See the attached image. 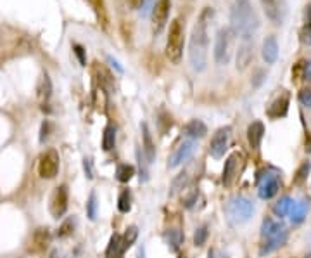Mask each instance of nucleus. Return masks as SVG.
Masks as SVG:
<instances>
[{
	"label": "nucleus",
	"instance_id": "f257e3e1",
	"mask_svg": "<svg viewBox=\"0 0 311 258\" xmlns=\"http://www.w3.org/2000/svg\"><path fill=\"white\" fill-rule=\"evenodd\" d=\"M213 13L211 7H206L199 14L196 25L192 28L191 43H189V59L196 71H204L208 66V50H209V23Z\"/></svg>",
	"mask_w": 311,
	"mask_h": 258
},
{
	"label": "nucleus",
	"instance_id": "f03ea898",
	"mask_svg": "<svg viewBox=\"0 0 311 258\" xmlns=\"http://www.w3.org/2000/svg\"><path fill=\"white\" fill-rule=\"evenodd\" d=\"M260 28V19L249 0H235L230 11V30L239 35L244 42H249Z\"/></svg>",
	"mask_w": 311,
	"mask_h": 258
},
{
	"label": "nucleus",
	"instance_id": "7ed1b4c3",
	"mask_svg": "<svg viewBox=\"0 0 311 258\" xmlns=\"http://www.w3.org/2000/svg\"><path fill=\"white\" fill-rule=\"evenodd\" d=\"M183 54V25L181 19H173V23L169 25V33L166 40V56L171 63L178 64Z\"/></svg>",
	"mask_w": 311,
	"mask_h": 258
},
{
	"label": "nucleus",
	"instance_id": "20e7f679",
	"mask_svg": "<svg viewBox=\"0 0 311 258\" xmlns=\"http://www.w3.org/2000/svg\"><path fill=\"white\" fill-rule=\"evenodd\" d=\"M233 31L230 28H221L216 35L215 40V61L223 66L228 64L230 58H232V43H233Z\"/></svg>",
	"mask_w": 311,
	"mask_h": 258
},
{
	"label": "nucleus",
	"instance_id": "39448f33",
	"mask_svg": "<svg viewBox=\"0 0 311 258\" xmlns=\"http://www.w3.org/2000/svg\"><path fill=\"white\" fill-rule=\"evenodd\" d=\"M227 212H228V217L233 222H237V224H244V222H247L253 217L254 204L247 199V197L237 196V197H232V199H230Z\"/></svg>",
	"mask_w": 311,
	"mask_h": 258
},
{
	"label": "nucleus",
	"instance_id": "423d86ee",
	"mask_svg": "<svg viewBox=\"0 0 311 258\" xmlns=\"http://www.w3.org/2000/svg\"><path fill=\"white\" fill-rule=\"evenodd\" d=\"M59 173V154L54 149H47L38 158V175L42 179H54Z\"/></svg>",
	"mask_w": 311,
	"mask_h": 258
},
{
	"label": "nucleus",
	"instance_id": "0eeeda50",
	"mask_svg": "<svg viewBox=\"0 0 311 258\" xmlns=\"http://www.w3.org/2000/svg\"><path fill=\"white\" fill-rule=\"evenodd\" d=\"M261 6L266 14V18L273 23V25H282L287 16V4L285 0H261Z\"/></svg>",
	"mask_w": 311,
	"mask_h": 258
},
{
	"label": "nucleus",
	"instance_id": "6e6552de",
	"mask_svg": "<svg viewBox=\"0 0 311 258\" xmlns=\"http://www.w3.org/2000/svg\"><path fill=\"white\" fill-rule=\"evenodd\" d=\"M169 9H171V0H157V2L154 4V7H152V18H151L154 35L161 33L163 28L166 26Z\"/></svg>",
	"mask_w": 311,
	"mask_h": 258
},
{
	"label": "nucleus",
	"instance_id": "1a4fd4ad",
	"mask_svg": "<svg viewBox=\"0 0 311 258\" xmlns=\"http://www.w3.org/2000/svg\"><path fill=\"white\" fill-rule=\"evenodd\" d=\"M258 184H260V189H258V194H260L261 199H270L278 192L280 189V180L275 173H268V172H261L260 177H258Z\"/></svg>",
	"mask_w": 311,
	"mask_h": 258
},
{
	"label": "nucleus",
	"instance_id": "9d476101",
	"mask_svg": "<svg viewBox=\"0 0 311 258\" xmlns=\"http://www.w3.org/2000/svg\"><path fill=\"white\" fill-rule=\"evenodd\" d=\"M68 203H70V192L66 185H59L50 197V213L54 219H59L66 213Z\"/></svg>",
	"mask_w": 311,
	"mask_h": 258
},
{
	"label": "nucleus",
	"instance_id": "9b49d317",
	"mask_svg": "<svg viewBox=\"0 0 311 258\" xmlns=\"http://www.w3.org/2000/svg\"><path fill=\"white\" fill-rule=\"evenodd\" d=\"M228 139H230V127H223L216 132L211 140V146H209V152H211L213 158L216 160L223 158L225 151L228 147Z\"/></svg>",
	"mask_w": 311,
	"mask_h": 258
},
{
	"label": "nucleus",
	"instance_id": "f8f14e48",
	"mask_svg": "<svg viewBox=\"0 0 311 258\" xmlns=\"http://www.w3.org/2000/svg\"><path fill=\"white\" fill-rule=\"evenodd\" d=\"M194 151H196V140H185V142H181L178 147L175 149V152H173L171 156H169L168 160V167L169 168H176L180 167L183 161H187L191 156L194 154Z\"/></svg>",
	"mask_w": 311,
	"mask_h": 258
},
{
	"label": "nucleus",
	"instance_id": "ddd939ff",
	"mask_svg": "<svg viewBox=\"0 0 311 258\" xmlns=\"http://www.w3.org/2000/svg\"><path fill=\"white\" fill-rule=\"evenodd\" d=\"M240 161H242V154L240 152H232L228 156L227 161H225V167H223V177H221V182H223L225 187H230L235 180L237 173H239V167H240Z\"/></svg>",
	"mask_w": 311,
	"mask_h": 258
},
{
	"label": "nucleus",
	"instance_id": "4468645a",
	"mask_svg": "<svg viewBox=\"0 0 311 258\" xmlns=\"http://www.w3.org/2000/svg\"><path fill=\"white\" fill-rule=\"evenodd\" d=\"M50 231H48L47 227H40L36 229L33 232V236H31V241H30V249L33 253H42L45 251L48 248V244H50Z\"/></svg>",
	"mask_w": 311,
	"mask_h": 258
},
{
	"label": "nucleus",
	"instance_id": "2eb2a0df",
	"mask_svg": "<svg viewBox=\"0 0 311 258\" xmlns=\"http://www.w3.org/2000/svg\"><path fill=\"white\" fill-rule=\"evenodd\" d=\"M287 237H289V234L287 231H282V232H278L275 234V236H272V237H266V241H265V244L261 246V255H270V253H273L275 249L278 248H282L285 243H287Z\"/></svg>",
	"mask_w": 311,
	"mask_h": 258
},
{
	"label": "nucleus",
	"instance_id": "dca6fc26",
	"mask_svg": "<svg viewBox=\"0 0 311 258\" xmlns=\"http://www.w3.org/2000/svg\"><path fill=\"white\" fill-rule=\"evenodd\" d=\"M263 135H265V127L261 122H253L249 125L247 128V140H249V146H251L254 151L260 149L261 146V140H263Z\"/></svg>",
	"mask_w": 311,
	"mask_h": 258
},
{
	"label": "nucleus",
	"instance_id": "f3484780",
	"mask_svg": "<svg viewBox=\"0 0 311 258\" xmlns=\"http://www.w3.org/2000/svg\"><path fill=\"white\" fill-rule=\"evenodd\" d=\"M206 134H208V127L201 120H192V122H189L183 127V135L191 137L192 140L203 139V137H206Z\"/></svg>",
	"mask_w": 311,
	"mask_h": 258
},
{
	"label": "nucleus",
	"instance_id": "a211bd4d",
	"mask_svg": "<svg viewBox=\"0 0 311 258\" xmlns=\"http://www.w3.org/2000/svg\"><path fill=\"white\" fill-rule=\"evenodd\" d=\"M263 59L266 64H273L278 59V43L275 37H266L263 42Z\"/></svg>",
	"mask_w": 311,
	"mask_h": 258
},
{
	"label": "nucleus",
	"instance_id": "6ab92c4d",
	"mask_svg": "<svg viewBox=\"0 0 311 258\" xmlns=\"http://www.w3.org/2000/svg\"><path fill=\"white\" fill-rule=\"evenodd\" d=\"M125 243H123V236L119 234H112L111 239H109L107 249H106V258H119L123 255Z\"/></svg>",
	"mask_w": 311,
	"mask_h": 258
},
{
	"label": "nucleus",
	"instance_id": "aec40b11",
	"mask_svg": "<svg viewBox=\"0 0 311 258\" xmlns=\"http://www.w3.org/2000/svg\"><path fill=\"white\" fill-rule=\"evenodd\" d=\"M289 111V95H282L278 97L275 102L270 106L268 110V116L270 118H284Z\"/></svg>",
	"mask_w": 311,
	"mask_h": 258
},
{
	"label": "nucleus",
	"instance_id": "412c9836",
	"mask_svg": "<svg viewBox=\"0 0 311 258\" xmlns=\"http://www.w3.org/2000/svg\"><path fill=\"white\" fill-rule=\"evenodd\" d=\"M164 239H166V244L169 246L171 251H178L180 246L183 244L185 236L178 227H173V229H168V231L164 232Z\"/></svg>",
	"mask_w": 311,
	"mask_h": 258
},
{
	"label": "nucleus",
	"instance_id": "4be33fe9",
	"mask_svg": "<svg viewBox=\"0 0 311 258\" xmlns=\"http://www.w3.org/2000/svg\"><path fill=\"white\" fill-rule=\"evenodd\" d=\"M308 210H309V201L301 199V201H297V203H294V207L289 213L290 222H292V224H301V222L306 219V215H308Z\"/></svg>",
	"mask_w": 311,
	"mask_h": 258
},
{
	"label": "nucleus",
	"instance_id": "5701e85b",
	"mask_svg": "<svg viewBox=\"0 0 311 258\" xmlns=\"http://www.w3.org/2000/svg\"><path fill=\"white\" fill-rule=\"evenodd\" d=\"M142 132H144V154L147 158V163H152L156 160V146L152 142V135L145 123L142 125Z\"/></svg>",
	"mask_w": 311,
	"mask_h": 258
},
{
	"label": "nucleus",
	"instance_id": "b1692460",
	"mask_svg": "<svg viewBox=\"0 0 311 258\" xmlns=\"http://www.w3.org/2000/svg\"><path fill=\"white\" fill-rule=\"evenodd\" d=\"M282 231H284V224L275 222L273 219H265L263 224H261V236L263 237H272Z\"/></svg>",
	"mask_w": 311,
	"mask_h": 258
},
{
	"label": "nucleus",
	"instance_id": "393cba45",
	"mask_svg": "<svg viewBox=\"0 0 311 258\" xmlns=\"http://www.w3.org/2000/svg\"><path fill=\"white\" fill-rule=\"evenodd\" d=\"M294 207V201L290 196H284L280 197V199L275 203V207H273V213H275V217H278V219H282V217L289 215L290 210H292Z\"/></svg>",
	"mask_w": 311,
	"mask_h": 258
},
{
	"label": "nucleus",
	"instance_id": "a878e982",
	"mask_svg": "<svg viewBox=\"0 0 311 258\" xmlns=\"http://www.w3.org/2000/svg\"><path fill=\"white\" fill-rule=\"evenodd\" d=\"M50 95H52V82H50V78H48V75L43 73L38 83V97L42 102H47V100L50 99Z\"/></svg>",
	"mask_w": 311,
	"mask_h": 258
},
{
	"label": "nucleus",
	"instance_id": "bb28decb",
	"mask_svg": "<svg viewBox=\"0 0 311 258\" xmlns=\"http://www.w3.org/2000/svg\"><path fill=\"white\" fill-rule=\"evenodd\" d=\"M116 144V128L112 125H107L104 128V135H102V147L104 151H112Z\"/></svg>",
	"mask_w": 311,
	"mask_h": 258
},
{
	"label": "nucleus",
	"instance_id": "cd10ccee",
	"mask_svg": "<svg viewBox=\"0 0 311 258\" xmlns=\"http://www.w3.org/2000/svg\"><path fill=\"white\" fill-rule=\"evenodd\" d=\"M133 175H135V167L133 165H119L118 168H116V179L119 180V182H130L133 179Z\"/></svg>",
	"mask_w": 311,
	"mask_h": 258
},
{
	"label": "nucleus",
	"instance_id": "c85d7f7f",
	"mask_svg": "<svg viewBox=\"0 0 311 258\" xmlns=\"http://www.w3.org/2000/svg\"><path fill=\"white\" fill-rule=\"evenodd\" d=\"M189 185V173H178V175L173 179V184H171V191H169V196H175L178 194L180 191H183L185 187Z\"/></svg>",
	"mask_w": 311,
	"mask_h": 258
},
{
	"label": "nucleus",
	"instance_id": "c756f323",
	"mask_svg": "<svg viewBox=\"0 0 311 258\" xmlns=\"http://www.w3.org/2000/svg\"><path fill=\"white\" fill-rule=\"evenodd\" d=\"M253 59V50H251V45H242L240 50H239V56H237V68H240V70H244L245 66H247L249 63H251Z\"/></svg>",
	"mask_w": 311,
	"mask_h": 258
},
{
	"label": "nucleus",
	"instance_id": "7c9ffc66",
	"mask_svg": "<svg viewBox=\"0 0 311 258\" xmlns=\"http://www.w3.org/2000/svg\"><path fill=\"white\" fill-rule=\"evenodd\" d=\"M309 170H311V163H309V161H304V163H302L301 167L297 168L296 175H294V184H296V185L304 184L306 179H308V175H309Z\"/></svg>",
	"mask_w": 311,
	"mask_h": 258
},
{
	"label": "nucleus",
	"instance_id": "2f4dec72",
	"mask_svg": "<svg viewBox=\"0 0 311 258\" xmlns=\"http://www.w3.org/2000/svg\"><path fill=\"white\" fill-rule=\"evenodd\" d=\"M97 213H99V203H97V194L95 192H90L87 201V217L90 220L97 219Z\"/></svg>",
	"mask_w": 311,
	"mask_h": 258
},
{
	"label": "nucleus",
	"instance_id": "473e14b6",
	"mask_svg": "<svg viewBox=\"0 0 311 258\" xmlns=\"http://www.w3.org/2000/svg\"><path fill=\"white\" fill-rule=\"evenodd\" d=\"M132 208V197H130V192L128 191H123L118 197V210L121 213H128Z\"/></svg>",
	"mask_w": 311,
	"mask_h": 258
},
{
	"label": "nucleus",
	"instance_id": "72a5a7b5",
	"mask_svg": "<svg viewBox=\"0 0 311 258\" xmlns=\"http://www.w3.org/2000/svg\"><path fill=\"white\" fill-rule=\"evenodd\" d=\"M137 237H139V229H137L135 225H130V227L127 229V232H125V236H123L125 248H130V246L137 241Z\"/></svg>",
	"mask_w": 311,
	"mask_h": 258
},
{
	"label": "nucleus",
	"instance_id": "f704fd0d",
	"mask_svg": "<svg viewBox=\"0 0 311 258\" xmlns=\"http://www.w3.org/2000/svg\"><path fill=\"white\" fill-rule=\"evenodd\" d=\"M206 241H208V229L206 227H199L194 234V244L196 246H204Z\"/></svg>",
	"mask_w": 311,
	"mask_h": 258
},
{
	"label": "nucleus",
	"instance_id": "c9c22d12",
	"mask_svg": "<svg viewBox=\"0 0 311 258\" xmlns=\"http://www.w3.org/2000/svg\"><path fill=\"white\" fill-rule=\"evenodd\" d=\"M299 100H301L302 106L311 108V87L302 88V90L299 92Z\"/></svg>",
	"mask_w": 311,
	"mask_h": 258
},
{
	"label": "nucleus",
	"instance_id": "e433bc0d",
	"mask_svg": "<svg viewBox=\"0 0 311 258\" xmlns=\"http://www.w3.org/2000/svg\"><path fill=\"white\" fill-rule=\"evenodd\" d=\"M73 232V220H66L64 222L63 225L59 227V231H57V236L59 237H66V236H70V234Z\"/></svg>",
	"mask_w": 311,
	"mask_h": 258
},
{
	"label": "nucleus",
	"instance_id": "4c0bfd02",
	"mask_svg": "<svg viewBox=\"0 0 311 258\" xmlns=\"http://www.w3.org/2000/svg\"><path fill=\"white\" fill-rule=\"evenodd\" d=\"M299 37H301V42L304 43V45H311V23H308V25L302 28Z\"/></svg>",
	"mask_w": 311,
	"mask_h": 258
},
{
	"label": "nucleus",
	"instance_id": "58836bf2",
	"mask_svg": "<svg viewBox=\"0 0 311 258\" xmlns=\"http://www.w3.org/2000/svg\"><path fill=\"white\" fill-rule=\"evenodd\" d=\"M196 201H197V191H191L189 194L183 196V207L185 208H192Z\"/></svg>",
	"mask_w": 311,
	"mask_h": 258
},
{
	"label": "nucleus",
	"instance_id": "ea45409f",
	"mask_svg": "<svg viewBox=\"0 0 311 258\" xmlns=\"http://www.w3.org/2000/svg\"><path fill=\"white\" fill-rule=\"evenodd\" d=\"M83 170H85V173H87L88 179H94V170H92V161L88 160V158H85V160H83Z\"/></svg>",
	"mask_w": 311,
	"mask_h": 258
},
{
	"label": "nucleus",
	"instance_id": "a19ab883",
	"mask_svg": "<svg viewBox=\"0 0 311 258\" xmlns=\"http://www.w3.org/2000/svg\"><path fill=\"white\" fill-rule=\"evenodd\" d=\"M75 54L78 56V59H80V63L83 64H87V59H85V52H83V47L82 45H75Z\"/></svg>",
	"mask_w": 311,
	"mask_h": 258
},
{
	"label": "nucleus",
	"instance_id": "79ce46f5",
	"mask_svg": "<svg viewBox=\"0 0 311 258\" xmlns=\"http://www.w3.org/2000/svg\"><path fill=\"white\" fill-rule=\"evenodd\" d=\"M302 76L306 80H311V61L304 63V66H302Z\"/></svg>",
	"mask_w": 311,
	"mask_h": 258
},
{
	"label": "nucleus",
	"instance_id": "37998d69",
	"mask_svg": "<svg viewBox=\"0 0 311 258\" xmlns=\"http://www.w3.org/2000/svg\"><path fill=\"white\" fill-rule=\"evenodd\" d=\"M128 6H130V9H139L140 6H144L145 0H127Z\"/></svg>",
	"mask_w": 311,
	"mask_h": 258
},
{
	"label": "nucleus",
	"instance_id": "c03bdc74",
	"mask_svg": "<svg viewBox=\"0 0 311 258\" xmlns=\"http://www.w3.org/2000/svg\"><path fill=\"white\" fill-rule=\"evenodd\" d=\"M47 132H48V123L45 122L42 125V134H40V142H45V139H47Z\"/></svg>",
	"mask_w": 311,
	"mask_h": 258
},
{
	"label": "nucleus",
	"instance_id": "a18cd8bd",
	"mask_svg": "<svg viewBox=\"0 0 311 258\" xmlns=\"http://www.w3.org/2000/svg\"><path fill=\"white\" fill-rule=\"evenodd\" d=\"M107 61H109V63H111V64H112V66H114V68H116V70H118V71H119V73H123V68H121V66H119V63H118V61H116V59H112V58H111V56H107Z\"/></svg>",
	"mask_w": 311,
	"mask_h": 258
},
{
	"label": "nucleus",
	"instance_id": "49530a36",
	"mask_svg": "<svg viewBox=\"0 0 311 258\" xmlns=\"http://www.w3.org/2000/svg\"><path fill=\"white\" fill-rule=\"evenodd\" d=\"M306 151L311 152V134H308V137H306Z\"/></svg>",
	"mask_w": 311,
	"mask_h": 258
},
{
	"label": "nucleus",
	"instance_id": "de8ad7c7",
	"mask_svg": "<svg viewBox=\"0 0 311 258\" xmlns=\"http://www.w3.org/2000/svg\"><path fill=\"white\" fill-rule=\"evenodd\" d=\"M208 258H215V251H213V249H211V251L208 253Z\"/></svg>",
	"mask_w": 311,
	"mask_h": 258
},
{
	"label": "nucleus",
	"instance_id": "09e8293b",
	"mask_svg": "<svg viewBox=\"0 0 311 258\" xmlns=\"http://www.w3.org/2000/svg\"><path fill=\"white\" fill-rule=\"evenodd\" d=\"M139 255H140V258H144V248H140V253H139Z\"/></svg>",
	"mask_w": 311,
	"mask_h": 258
},
{
	"label": "nucleus",
	"instance_id": "8fccbe9b",
	"mask_svg": "<svg viewBox=\"0 0 311 258\" xmlns=\"http://www.w3.org/2000/svg\"><path fill=\"white\" fill-rule=\"evenodd\" d=\"M95 2H97V6H99V0H95ZM100 2H102V0H100Z\"/></svg>",
	"mask_w": 311,
	"mask_h": 258
},
{
	"label": "nucleus",
	"instance_id": "3c124183",
	"mask_svg": "<svg viewBox=\"0 0 311 258\" xmlns=\"http://www.w3.org/2000/svg\"><path fill=\"white\" fill-rule=\"evenodd\" d=\"M306 258H311V253H309V255H308V256H306Z\"/></svg>",
	"mask_w": 311,
	"mask_h": 258
},
{
	"label": "nucleus",
	"instance_id": "603ef678",
	"mask_svg": "<svg viewBox=\"0 0 311 258\" xmlns=\"http://www.w3.org/2000/svg\"><path fill=\"white\" fill-rule=\"evenodd\" d=\"M178 258H185V256H178Z\"/></svg>",
	"mask_w": 311,
	"mask_h": 258
}]
</instances>
